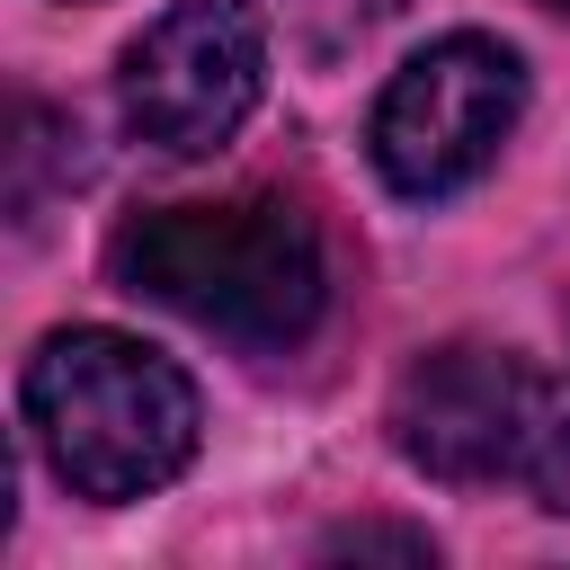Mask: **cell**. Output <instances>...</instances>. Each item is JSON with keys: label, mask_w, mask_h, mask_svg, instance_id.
<instances>
[{"label": "cell", "mask_w": 570, "mask_h": 570, "mask_svg": "<svg viewBox=\"0 0 570 570\" xmlns=\"http://www.w3.org/2000/svg\"><path fill=\"white\" fill-rule=\"evenodd\" d=\"M401 0H294V18L312 27V45H338V36H365L374 18H392Z\"/></svg>", "instance_id": "obj_6"}, {"label": "cell", "mask_w": 570, "mask_h": 570, "mask_svg": "<svg viewBox=\"0 0 570 570\" xmlns=\"http://www.w3.org/2000/svg\"><path fill=\"white\" fill-rule=\"evenodd\" d=\"M107 276L125 294L249 347V356L303 347L321 303H330L321 223L294 196H267V187L205 196V205H142L134 223H116Z\"/></svg>", "instance_id": "obj_1"}, {"label": "cell", "mask_w": 570, "mask_h": 570, "mask_svg": "<svg viewBox=\"0 0 570 570\" xmlns=\"http://www.w3.org/2000/svg\"><path fill=\"white\" fill-rule=\"evenodd\" d=\"M18 401H27V436L53 463V481L98 508L169 490L196 463V428H205L187 365L134 330H98V321L53 330L27 356Z\"/></svg>", "instance_id": "obj_2"}, {"label": "cell", "mask_w": 570, "mask_h": 570, "mask_svg": "<svg viewBox=\"0 0 570 570\" xmlns=\"http://www.w3.org/2000/svg\"><path fill=\"white\" fill-rule=\"evenodd\" d=\"M267 89V18L258 0H169L116 62V116L134 142L196 160L249 125Z\"/></svg>", "instance_id": "obj_5"}, {"label": "cell", "mask_w": 570, "mask_h": 570, "mask_svg": "<svg viewBox=\"0 0 570 570\" xmlns=\"http://www.w3.org/2000/svg\"><path fill=\"white\" fill-rule=\"evenodd\" d=\"M392 445L445 490H517L570 517V374L517 347H428L392 383Z\"/></svg>", "instance_id": "obj_3"}, {"label": "cell", "mask_w": 570, "mask_h": 570, "mask_svg": "<svg viewBox=\"0 0 570 570\" xmlns=\"http://www.w3.org/2000/svg\"><path fill=\"white\" fill-rule=\"evenodd\" d=\"M543 9H570V0H543Z\"/></svg>", "instance_id": "obj_8"}, {"label": "cell", "mask_w": 570, "mask_h": 570, "mask_svg": "<svg viewBox=\"0 0 570 570\" xmlns=\"http://www.w3.org/2000/svg\"><path fill=\"white\" fill-rule=\"evenodd\" d=\"M517 116H525V62H517V45H499L481 27H454V36L419 45L383 80L365 142H374V169H383L392 196L436 205V196L472 187L499 160V142L517 134Z\"/></svg>", "instance_id": "obj_4"}, {"label": "cell", "mask_w": 570, "mask_h": 570, "mask_svg": "<svg viewBox=\"0 0 570 570\" xmlns=\"http://www.w3.org/2000/svg\"><path fill=\"white\" fill-rule=\"evenodd\" d=\"M330 552H410V561H428L436 543L428 534H392V525H347V534H330Z\"/></svg>", "instance_id": "obj_7"}]
</instances>
